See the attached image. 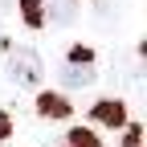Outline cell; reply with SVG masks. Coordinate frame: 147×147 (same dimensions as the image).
Wrapping results in <instances>:
<instances>
[{
  "label": "cell",
  "mask_w": 147,
  "mask_h": 147,
  "mask_svg": "<svg viewBox=\"0 0 147 147\" xmlns=\"http://www.w3.org/2000/svg\"><path fill=\"white\" fill-rule=\"evenodd\" d=\"M139 139H143V131H139V127H127V139H123V147H139Z\"/></svg>",
  "instance_id": "ba28073f"
},
{
  "label": "cell",
  "mask_w": 147,
  "mask_h": 147,
  "mask_svg": "<svg viewBox=\"0 0 147 147\" xmlns=\"http://www.w3.org/2000/svg\"><path fill=\"white\" fill-rule=\"evenodd\" d=\"M94 119L106 123V127H123V123H127V110H123V102H115V98H102V102L94 106Z\"/></svg>",
  "instance_id": "277c9868"
},
{
  "label": "cell",
  "mask_w": 147,
  "mask_h": 147,
  "mask_svg": "<svg viewBox=\"0 0 147 147\" xmlns=\"http://www.w3.org/2000/svg\"><path fill=\"white\" fill-rule=\"evenodd\" d=\"M69 110H74V106H69L61 94H41V98H37V115H41V119H65Z\"/></svg>",
  "instance_id": "3957f363"
},
{
  "label": "cell",
  "mask_w": 147,
  "mask_h": 147,
  "mask_svg": "<svg viewBox=\"0 0 147 147\" xmlns=\"http://www.w3.org/2000/svg\"><path fill=\"white\" fill-rule=\"evenodd\" d=\"M45 21L69 25V21H74V0H45Z\"/></svg>",
  "instance_id": "5b68a950"
},
{
  "label": "cell",
  "mask_w": 147,
  "mask_h": 147,
  "mask_svg": "<svg viewBox=\"0 0 147 147\" xmlns=\"http://www.w3.org/2000/svg\"><path fill=\"white\" fill-rule=\"evenodd\" d=\"M21 16H25V25L41 29L45 25V0H21Z\"/></svg>",
  "instance_id": "8992f818"
},
{
  "label": "cell",
  "mask_w": 147,
  "mask_h": 147,
  "mask_svg": "<svg viewBox=\"0 0 147 147\" xmlns=\"http://www.w3.org/2000/svg\"><path fill=\"white\" fill-rule=\"evenodd\" d=\"M61 147H98V135H94V131H82V127H74V131L61 139Z\"/></svg>",
  "instance_id": "52a82bcc"
},
{
  "label": "cell",
  "mask_w": 147,
  "mask_h": 147,
  "mask_svg": "<svg viewBox=\"0 0 147 147\" xmlns=\"http://www.w3.org/2000/svg\"><path fill=\"white\" fill-rule=\"evenodd\" d=\"M61 82L65 86H90V82H94V65H90V61H65V69H61Z\"/></svg>",
  "instance_id": "7a4b0ae2"
},
{
  "label": "cell",
  "mask_w": 147,
  "mask_h": 147,
  "mask_svg": "<svg viewBox=\"0 0 147 147\" xmlns=\"http://www.w3.org/2000/svg\"><path fill=\"white\" fill-rule=\"evenodd\" d=\"M8 74H12L16 86H37V82H41V74H45V65H41V57H37L33 49H12Z\"/></svg>",
  "instance_id": "6da1fadb"
}]
</instances>
